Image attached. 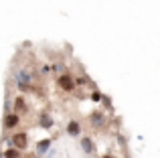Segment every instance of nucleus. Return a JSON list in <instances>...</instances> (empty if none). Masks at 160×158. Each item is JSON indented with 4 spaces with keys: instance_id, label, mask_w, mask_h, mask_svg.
Returning a JSON list of instances; mask_svg holds the SVG:
<instances>
[{
    "instance_id": "20e7f679",
    "label": "nucleus",
    "mask_w": 160,
    "mask_h": 158,
    "mask_svg": "<svg viewBox=\"0 0 160 158\" xmlns=\"http://www.w3.org/2000/svg\"><path fill=\"white\" fill-rule=\"evenodd\" d=\"M18 122H20V118L16 114H10V116H6V120H4V128H14V126H18Z\"/></svg>"
},
{
    "instance_id": "0eeeda50",
    "label": "nucleus",
    "mask_w": 160,
    "mask_h": 158,
    "mask_svg": "<svg viewBox=\"0 0 160 158\" xmlns=\"http://www.w3.org/2000/svg\"><path fill=\"white\" fill-rule=\"evenodd\" d=\"M2 158H20V150H16V148H8V150L2 154Z\"/></svg>"
},
{
    "instance_id": "9b49d317",
    "label": "nucleus",
    "mask_w": 160,
    "mask_h": 158,
    "mask_svg": "<svg viewBox=\"0 0 160 158\" xmlns=\"http://www.w3.org/2000/svg\"><path fill=\"white\" fill-rule=\"evenodd\" d=\"M102 97H103L102 93H93V95H91V99H93V101H99V99H102Z\"/></svg>"
},
{
    "instance_id": "f257e3e1",
    "label": "nucleus",
    "mask_w": 160,
    "mask_h": 158,
    "mask_svg": "<svg viewBox=\"0 0 160 158\" xmlns=\"http://www.w3.org/2000/svg\"><path fill=\"white\" fill-rule=\"evenodd\" d=\"M57 85L61 87L63 91H73L77 83H75V79L71 77V75H61V77L57 79Z\"/></svg>"
},
{
    "instance_id": "f8f14e48",
    "label": "nucleus",
    "mask_w": 160,
    "mask_h": 158,
    "mask_svg": "<svg viewBox=\"0 0 160 158\" xmlns=\"http://www.w3.org/2000/svg\"><path fill=\"white\" fill-rule=\"evenodd\" d=\"M102 158H116V156H113V154H103Z\"/></svg>"
},
{
    "instance_id": "1a4fd4ad",
    "label": "nucleus",
    "mask_w": 160,
    "mask_h": 158,
    "mask_svg": "<svg viewBox=\"0 0 160 158\" xmlns=\"http://www.w3.org/2000/svg\"><path fill=\"white\" fill-rule=\"evenodd\" d=\"M14 107H16V111H24V110H27V106H24V99L22 97H16V103H14Z\"/></svg>"
},
{
    "instance_id": "423d86ee",
    "label": "nucleus",
    "mask_w": 160,
    "mask_h": 158,
    "mask_svg": "<svg viewBox=\"0 0 160 158\" xmlns=\"http://www.w3.org/2000/svg\"><path fill=\"white\" fill-rule=\"evenodd\" d=\"M67 134H71V136H79L81 134V128H79V124L75 122H69V126H67Z\"/></svg>"
},
{
    "instance_id": "f03ea898",
    "label": "nucleus",
    "mask_w": 160,
    "mask_h": 158,
    "mask_svg": "<svg viewBox=\"0 0 160 158\" xmlns=\"http://www.w3.org/2000/svg\"><path fill=\"white\" fill-rule=\"evenodd\" d=\"M12 144H14L16 150H24V148L28 146L27 134H24V132H18V134H14V136H12Z\"/></svg>"
},
{
    "instance_id": "39448f33",
    "label": "nucleus",
    "mask_w": 160,
    "mask_h": 158,
    "mask_svg": "<svg viewBox=\"0 0 160 158\" xmlns=\"http://www.w3.org/2000/svg\"><path fill=\"white\" fill-rule=\"evenodd\" d=\"M51 148V138H47V140H41L39 144H37V152L39 154H45V152Z\"/></svg>"
},
{
    "instance_id": "9d476101",
    "label": "nucleus",
    "mask_w": 160,
    "mask_h": 158,
    "mask_svg": "<svg viewBox=\"0 0 160 158\" xmlns=\"http://www.w3.org/2000/svg\"><path fill=\"white\" fill-rule=\"evenodd\" d=\"M41 124H43V128H51V120H49V116H41Z\"/></svg>"
},
{
    "instance_id": "7ed1b4c3",
    "label": "nucleus",
    "mask_w": 160,
    "mask_h": 158,
    "mask_svg": "<svg viewBox=\"0 0 160 158\" xmlns=\"http://www.w3.org/2000/svg\"><path fill=\"white\" fill-rule=\"evenodd\" d=\"M81 148H83L85 154H93V152H95V142L89 138V136H83V138H81Z\"/></svg>"
},
{
    "instance_id": "6e6552de",
    "label": "nucleus",
    "mask_w": 160,
    "mask_h": 158,
    "mask_svg": "<svg viewBox=\"0 0 160 158\" xmlns=\"http://www.w3.org/2000/svg\"><path fill=\"white\" fill-rule=\"evenodd\" d=\"M91 122H93L95 126H98V124L102 126L103 124V114H91Z\"/></svg>"
}]
</instances>
